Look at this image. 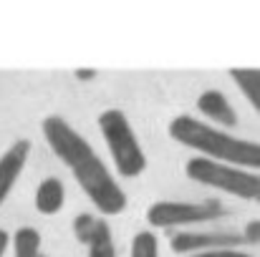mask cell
<instances>
[{"label":"cell","instance_id":"obj_5","mask_svg":"<svg viewBox=\"0 0 260 257\" xmlns=\"http://www.w3.org/2000/svg\"><path fill=\"white\" fill-rule=\"evenodd\" d=\"M228 217V207L220 199L202 202H154L147 209V222L152 227L172 230V227H192L202 222H217Z\"/></svg>","mask_w":260,"mask_h":257},{"label":"cell","instance_id":"obj_9","mask_svg":"<svg viewBox=\"0 0 260 257\" xmlns=\"http://www.w3.org/2000/svg\"><path fill=\"white\" fill-rule=\"evenodd\" d=\"M33 202H36V209H38L41 214H48V217H51V214H58V212L63 209V202H66L63 181L56 179V176L43 179V181L38 184V189H36Z\"/></svg>","mask_w":260,"mask_h":257},{"label":"cell","instance_id":"obj_1","mask_svg":"<svg viewBox=\"0 0 260 257\" xmlns=\"http://www.w3.org/2000/svg\"><path fill=\"white\" fill-rule=\"evenodd\" d=\"M43 136L51 146V152L69 167L76 176L79 187L86 192V197L93 202V207L104 217L121 214L126 209V192L119 187L109 167L99 159V154L91 149L86 139L61 116L43 119Z\"/></svg>","mask_w":260,"mask_h":257},{"label":"cell","instance_id":"obj_16","mask_svg":"<svg viewBox=\"0 0 260 257\" xmlns=\"http://www.w3.org/2000/svg\"><path fill=\"white\" fill-rule=\"evenodd\" d=\"M8 245H10V235L5 230H0V257L8 252Z\"/></svg>","mask_w":260,"mask_h":257},{"label":"cell","instance_id":"obj_17","mask_svg":"<svg viewBox=\"0 0 260 257\" xmlns=\"http://www.w3.org/2000/svg\"><path fill=\"white\" fill-rule=\"evenodd\" d=\"M93 76H96V71H93V68H79V71H76V79H81V81L93 79Z\"/></svg>","mask_w":260,"mask_h":257},{"label":"cell","instance_id":"obj_15","mask_svg":"<svg viewBox=\"0 0 260 257\" xmlns=\"http://www.w3.org/2000/svg\"><path fill=\"white\" fill-rule=\"evenodd\" d=\"M189 257H255V255L243 252V250H210V252H197V255Z\"/></svg>","mask_w":260,"mask_h":257},{"label":"cell","instance_id":"obj_13","mask_svg":"<svg viewBox=\"0 0 260 257\" xmlns=\"http://www.w3.org/2000/svg\"><path fill=\"white\" fill-rule=\"evenodd\" d=\"M129 257H159V240H157V235L149 232V230L137 232L134 240H132Z\"/></svg>","mask_w":260,"mask_h":257},{"label":"cell","instance_id":"obj_10","mask_svg":"<svg viewBox=\"0 0 260 257\" xmlns=\"http://www.w3.org/2000/svg\"><path fill=\"white\" fill-rule=\"evenodd\" d=\"M84 242L88 247V257H116V245H114L111 227L104 219H93Z\"/></svg>","mask_w":260,"mask_h":257},{"label":"cell","instance_id":"obj_14","mask_svg":"<svg viewBox=\"0 0 260 257\" xmlns=\"http://www.w3.org/2000/svg\"><path fill=\"white\" fill-rule=\"evenodd\" d=\"M243 240H245V245H258V240H260V225H258V219H250V222L245 225Z\"/></svg>","mask_w":260,"mask_h":257},{"label":"cell","instance_id":"obj_18","mask_svg":"<svg viewBox=\"0 0 260 257\" xmlns=\"http://www.w3.org/2000/svg\"><path fill=\"white\" fill-rule=\"evenodd\" d=\"M41 257H46V255H41Z\"/></svg>","mask_w":260,"mask_h":257},{"label":"cell","instance_id":"obj_11","mask_svg":"<svg viewBox=\"0 0 260 257\" xmlns=\"http://www.w3.org/2000/svg\"><path fill=\"white\" fill-rule=\"evenodd\" d=\"M230 79L243 91L248 103L258 111L260 108V71L258 68H230Z\"/></svg>","mask_w":260,"mask_h":257},{"label":"cell","instance_id":"obj_8","mask_svg":"<svg viewBox=\"0 0 260 257\" xmlns=\"http://www.w3.org/2000/svg\"><path fill=\"white\" fill-rule=\"evenodd\" d=\"M197 108L202 116H207L210 121H215V129L217 126H238V111L235 106L228 101V96L217 88H207L197 96Z\"/></svg>","mask_w":260,"mask_h":257},{"label":"cell","instance_id":"obj_12","mask_svg":"<svg viewBox=\"0 0 260 257\" xmlns=\"http://www.w3.org/2000/svg\"><path fill=\"white\" fill-rule=\"evenodd\" d=\"M10 245L15 257H41V232L36 227H20L15 230Z\"/></svg>","mask_w":260,"mask_h":257},{"label":"cell","instance_id":"obj_4","mask_svg":"<svg viewBox=\"0 0 260 257\" xmlns=\"http://www.w3.org/2000/svg\"><path fill=\"white\" fill-rule=\"evenodd\" d=\"M184 174L192 181H200L205 187L220 189L225 194H233L238 199L245 202H258L260 197V176L258 171H248V169H238L230 164H220L205 157H194L184 164Z\"/></svg>","mask_w":260,"mask_h":257},{"label":"cell","instance_id":"obj_7","mask_svg":"<svg viewBox=\"0 0 260 257\" xmlns=\"http://www.w3.org/2000/svg\"><path fill=\"white\" fill-rule=\"evenodd\" d=\"M28 157H30V141H28V139L13 141V144L5 149V154L0 157V207H3V202L8 199V194L13 192L18 176L25 169Z\"/></svg>","mask_w":260,"mask_h":257},{"label":"cell","instance_id":"obj_6","mask_svg":"<svg viewBox=\"0 0 260 257\" xmlns=\"http://www.w3.org/2000/svg\"><path fill=\"white\" fill-rule=\"evenodd\" d=\"M245 245L243 232L233 230H215V232H177L170 240V247L177 255H197V252H210V250H238Z\"/></svg>","mask_w":260,"mask_h":257},{"label":"cell","instance_id":"obj_3","mask_svg":"<svg viewBox=\"0 0 260 257\" xmlns=\"http://www.w3.org/2000/svg\"><path fill=\"white\" fill-rule=\"evenodd\" d=\"M99 129L109 146L116 171L124 179H134L147 169V154L121 108H106L99 114Z\"/></svg>","mask_w":260,"mask_h":257},{"label":"cell","instance_id":"obj_2","mask_svg":"<svg viewBox=\"0 0 260 257\" xmlns=\"http://www.w3.org/2000/svg\"><path fill=\"white\" fill-rule=\"evenodd\" d=\"M170 136L177 144L200 152L205 159L230 164L238 169L258 171L260 167V144L250 139L233 136L222 129H215L212 124H205L189 114H179L170 121Z\"/></svg>","mask_w":260,"mask_h":257}]
</instances>
